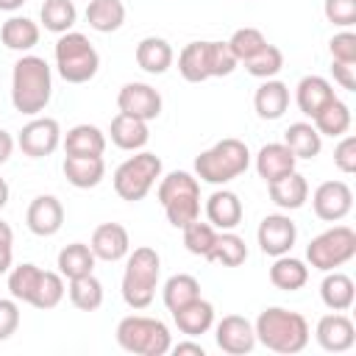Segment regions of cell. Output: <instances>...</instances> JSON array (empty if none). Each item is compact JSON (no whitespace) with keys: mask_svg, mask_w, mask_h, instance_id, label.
Returning a JSON list of instances; mask_svg holds the SVG:
<instances>
[{"mask_svg":"<svg viewBox=\"0 0 356 356\" xmlns=\"http://www.w3.org/2000/svg\"><path fill=\"white\" fill-rule=\"evenodd\" d=\"M334 97H337L334 86L323 75H303L298 81V86H295V103H298L300 114L309 117V120H314Z\"/></svg>","mask_w":356,"mask_h":356,"instance_id":"18","label":"cell"},{"mask_svg":"<svg viewBox=\"0 0 356 356\" xmlns=\"http://www.w3.org/2000/svg\"><path fill=\"white\" fill-rule=\"evenodd\" d=\"M250 167V150L242 139L225 136L195 159V175L206 184L225 186Z\"/></svg>","mask_w":356,"mask_h":356,"instance_id":"4","label":"cell"},{"mask_svg":"<svg viewBox=\"0 0 356 356\" xmlns=\"http://www.w3.org/2000/svg\"><path fill=\"white\" fill-rule=\"evenodd\" d=\"M328 50H331V61L356 64V33H353L350 28H342L339 33L331 36Z\"/></svg>","mask_w":356,"mask_h":356,"instance_id":"47","label":"cell"},{"mask_svg":"<svg viewBox=\"0 0 356 356\" xmlns=\"http://www.w3.org/2000/svg\"><path fill=\"white\" fill-rule=\"evenodd\" d=\"M181 231H184V248L192 256L206 259L209 250H211V245H214V239H217V228L211 222H200V217H197L189 225H184Z\"/></svg>","mask_w":356,"mask_h":356,"instance_id":"43","label":"cell"},{"mask_svg":"<svg viewBox=\"0 0 356 356\" xmlns=\"http://www.w3.org/2000/svg\"><path fill=\"white\" fill-rule=\"evenodd\" d=\"M175 356H184V353H192V356H206V348L200 345V342H192V337L189 339H184V342H178V345H172L170 348Z\"/></svg>","mask_w":356,"mask_h":356,"instance_id":"52","label":"cell"},{"mask_svg":"<svg viewBox=\"0 0 356 356\" xmlns=\"http://www.w3.org/2000/svg\"><path fill=\"white\" fill-rule=\"evenodd\" d=\"M206 58H209V78H225L239 67L228 42H206Z\"/></svg>","mask_w":356,"mask_h":356,"instance_id":"45","label":"cell"},{"mask_svg":"<svg viewBox=\"0 0 356 356\" xmlns=\"http://www.w3.org/2000/svg\"><path fill=\"white\" fill-rule=\"evenodd\" d=\"M139 70L150 72V75H164L170 67H172V44L164 39V36H145L139 44H136V53H134Z\"/></svg>","mask_w":356,"mask_h":356,"instance_id":"24","label":"cell"},{"mask_svg":"<svg viewBox=\"0 0 356 356\" xmlns=\"http://www.w3.org/2000/svg\"><path fill=\"white\" fill-rule=\"evenodd\" d=\"M334 167L345 175L356 172V136H350V134L339 136V142L334 147Z\"/></svg>","mask_w":356,"mask_h":356,"instance_id":"48","label":"cell"},{"mask_svg":"<svg viewBox=\"0 0 356 356\" xmlns=\"http://www.w3.org/2000/svg\"><path fill=\"white\" fill-rule=\"evenodd\" d=\"M195 298H200V281L195 275H189V273H175L161 286V300H164V306L170 312L186 306Z\"/></svg>","mask_w":356,"mask_h":356,"instance_id":"36","label":"cell"},{"mask_svg":"<svg viewBox=\"0 0 356 356\" xmlns=\"http://www.w3.org/2000/svg\"><path fill=\"white\" fill-rule=\"evenodd\" d=\"M64 178L75 189H92L103 181L106 175V161L103 156H64Z\"/></svg>","mask_w":356,"mask_h":356,"instance_id":"26","label":"cell"},{"mask_svg":"<svg viewBox=\"0 0 356 356\" xmlns=\"http://www.w3.org/2000/svg\"><path fill=\"white\" fill-rule=\"evenodd\" d=\"M353 256H356V231L350 225H334L317 234L306 245V261L320 273L337 270L348 264Z\"/></svg>","mask_w":356,"mask_h":356,"instance_id":"9","label":"cell"},{"mask_svg":"<svg viewBox=\"0 0 356 356\" xmlns=\"http://www.w3.org/2000/svg\"><path fill=\"white\" fill-rule=\"evenodd\" d=\"M58 145H61V125L53 117H39L36 114L17 134V147L28 159H47L58 150Z\"/></svg>","mask_w":356,"mask_h":356,"instance_id":"10","label":"cell"},{"mask_svg":"<svg viewBox=\"0 0 356 356\" xmlns=\"http://www.w3.org/2000/svg\"><path fill=\"white\" fill-rule=\"evenodd\" d=\"M53 97V72L42 56L22 53L11 70V106L19 114L36 117Z\"/></svg>","mask_w":356,"mask_h":356,"instance_id":"1","label":"cell"},{"mask_svg":"<svg viewBox=\"0 0 356 356\" xmlns=\"http://www.w3.org/2000/svg\"><path fill=\"white\" fill-rule=\"evenodd\" d=\"M39 278H42V267H36L33 261H22L17 267L11 264V270H8V292H11V298L31 306V300L36 295V286H39Z\"/></svg>","mask_w":356,"mask_h":356,"instance_id":"37","label":"cell"},{"mask_svg":"<svg viewBox=\"0 0 356 356\" xmlns=\"http://www.w3.org/2000/svg\"><path fill=\"white\" fill-rule=\"evenodd\" d=\"M331 72H334V81L348 89V92H356V64H345V61H331Z\"/></svg>","mask_w":356,"mask_h":356,"instance_id":"51","label":"cell"},{"mask_svg":"<svg viewBox=\"0 0 356 356\" xmlns=\"http://www.w3.org/2000/svg\"><path fill=\"white\" fill-rule=\"evenodd\" d=\"M323 14L337 28H353L356 25V0H325Z\"/></svg>","mask_w":356,"mask_h":356,"instance_id":"46","label":"cell"},{"mask_svg":"<svg viewBox=\"0 0 356 356\" xmlns=\"http://www.w3.org/2000/svg\"><path fill=\"white\" fill-rule=\"evenodd\" d=\"M86 22L97 33H114L125 22V3L122 0H89L83 11Z\"/></svg>","mask_w":356,"mask_h":356,"instance_id":"31","label":"cell"},{"mask_svg":"<svg viewBox=\"0 0 356 356\" xmlns=\"http://www.w3.org/2000/svg\"><path fill=\"white\" fill-rule=\"evenodd\" d=\"M39 19H42L44 31L61 36V33L72 31V25L78 19V8L72 0H44L39 8Z\"/></svg>","mask_w":356,"mask_h":356,"instance_id":"38","label":"cell"},{"mask_svg":"<svg viewBox=\"0 0 356 356\" xmlns=\"http://www.w3.org/2000/svg\"><path fill=\"white\" fill-rule=\"evenodd\" d=\"M89 248H92L95 259H100V261H120L131 250V236H128L125 225H120V222H103V225H97L92 231Z\"/></svg>","mask_w":356,"mask_h":356,"instance_id":"17","label":"cell"},{"mask_svg":"<svg viewBox=\"0 0 356 356\" xmlns=\"http://www.w3.org/2000/svg\"><path fill=\"white\" fill-rule=\"evenodd\" d=\"M25 225L36 236H56L64 225V206L56 195H36L25 211Z\"/></svg>","mask_w":356,"mask_h":356,"instance_id":"16","label":"cell"},{"mask_svg":"<svg viewBox=\"0 0 356 356\" xmlns=\"http://www.w3.org/2000/svg\"><path fill=\"white\" fill-rule=\"evenodd\" d=\"M161 159L150 150H136L134 156H128L117 170H114V192L128 200L136 203L142 197H147V192L156 186V181L161 178Z\"/></svg>","mask_w":356,"mask_h":356,"instance_id":"8","label":"cell"},{"mask_svg":"<svg viewBox=\"0 0 356 356\" xmlns=\"http://www.w3.org/2000/svg\"><path fill=\"white\" fill-rule=\"evenodd\" d=\"M156 197L167 214V222L175 228H184L200 217V184L186 170H172L159 178Z\"/></svg>","mask_w":356,"mask_h":356,"instance_id":"5","label":"cell"},{"mask_svg":"<svg viewBox=\"0 0 356 356\" xmlns=\"http://www.w3.org/2000/svg\"><path fill=\"white\" fill-rule=\"evenodd\" d=\"M172 320H175V325H178V331L184 337H192L195 339V337L211 331V325H214V306L206 298H195L186 306L175 309L172 312Z\"/></svg>","mask_w":356,"mask_h":356,"instance_id":"23","label":"cell"},{"mask_svg":"<svg viewBox=\"0 0 356 356\" xmlns=\"http://www.w3.org/2000/svg\"><path fill=\"white\" fill-rule=\"evenodd\" d=\"M253 108L261 120H278L289 108V86L278 78H267L259 83L253 95Z\"/></svg>","mask_w":356,"mask_h":356,"instance_id":"25","label":"cell"},{"mask_svg":"<svg viewBox=\"0 0 356 356\" xmlns=\"http://www.w3.org/2000/svg\"><path fill=\"white\" fill-rule=\"evenodd\" d=\"M159 278H161V256L156 253V248H134L125 256V273H122V300L139 312L147 309L156 298L159 289Z\"/></svg>","mask_w":356,"mask_h":356,"instance_id":"3","label":"cell"},{"mask_svg":"<svg viewBox=\"0 0 356 356\" xmlns=\"http://www.w3.org/2000/svg\"><path fill=\"white\" fill-rule=\"evenodd\" d=\"M312 125L317 128L320 136L339 139V136H345V134L350 131V106L342 103L339 97H334V100L312 120Z\"/></svg>","mask_w":356,"mask_h":356,"instance_id":"35","label":"cell"},{"mask_svg":"<svg viewBox=\"0 0 356 356\" xmlns=\"http://www.w3.org/2000/svg\"><path fill=\"white\" fill-rule=\"evenodd\" d=\"M267 192H270V200L278 209L295 211V209H300L309 200V181H306V175H300L298 170H292V172L270 181L267 184Z\"/></svg>","mask_w":356,"mask_h":356,"instance_id":"20","label":"cell"},{"mask_svg":"<svg viewBox=\"0 0 356 356\" xmlns=\"http://www.w3.org/2000/svg\"><path fill=\"white\" fill-rule=\"evenodd\" d=\"M25 6V0H0V11H17V8H22Z\"/></svg>","mask_w":356,"mask_h":356,"instance_id":"54","label":"cell"},{"mask_svg":"<svg viewBox=\"0 0 356 356\" xmlns=\"http://www.w3.org/2000/svg\"><path fill=\"white\" fill-rule=\"evenodd\" d=\"M161 106H164V100H161L159 89H153L150 83H142V81H131L117 92V108L122 114L139 117L145 122H153L161 114Z\"/></svg>","mask_w":356,"mask_h":356,"instance_id":"14","label":"cell"},{"mask_svg":"<svg viewBox=\"0 0 356 356\" xmlns=\"http://www.w3.org/2000/svg\"><path fill=\"white\" fill-rule=\"evenodd\" d=\"M214 328V342L222 353L228 356H245L256 348V331L253 323L242 314H225L220 323L211 325Z\"/></svg>","mask_w":356,"mask_h":356,"instance_id":"13","label":"cell"},{"mask_svg":"<svg viewBox=\"0 0 356 356\" xmlns=\"http://www.w3.org/2000/svg\"><path fill=\"white\" fill-rule=\"evenodd\" d=\"M117 345L134 356H164L172 348V334L159 317L128 314L117 323Z\"/></svg>","mask_w":356,"mask_h":356,"instance_id":"6","label":"cell"},{"mask_svg":"<svg viewBox=\"0 0 356 356\" xmlns=\"http://www.w3.org/2000/svg\"><path fill=\"white\" fill-rule=\"evenodd\" d=\"M242 200L236 192L231 189H214L209 197H206V217L209 222L217 228V231H234L239 222H242Z\"/></svg>","mask_w":356,"mask_h":356,"instance_id":"19","label":"cell"},{"mask_svg":"<svg viewBox=\"0 0 356 356\" xmlns=\"http://www.w3.org/2000/svg\"><path fill=\"white\" fill-rule=\"evenodd\" d=\"M298 239V225L292 222L289 214H267L261 217L259 228H256V242L261 248L264 256H284L292 250Z\"/></svg>","mask_w":356,"mask_h":356,"instance_id":"12","label":"cell"},{"mask_svg":"<svg viewBox=\"0 0 356 356\" xmlns=\"http://www.w3.org/2000/svg\"><path fill=\"white\" fill-rule=\"evenodd\" d=\"M8 195H11V189H8V184H6V178H0V209L8 203Z\"/></svg>","mask_w":356,"mask_h":356,"instance_id":"55","label":"cell"},{"mask_svg":"<svg viewBox=\"0 0 356 356\" xmlns=\"http://www.w3.org/2000/svg\"><path fill=\"white\" fill-rule=\"evenodd\" d=\"M178 72L189 83L209 81V58H206V42H189L178 53Z\"/></svg>","mask_w":356,"mask_h":356,"instance_id":"40","label":"cell"},{"mask_svg":"<svg viewBox=\"0 0 356 356\" xmlns=\"http://www.w3.org/2000/svg\"><path fill=\"white\" fill-rule=\"evenodd\" d=\"M253 331H256V342H261L267 350L284 353V356L300 353L309 345V337H312L309 320L300 312H292V309H284V306L261 309L256 323H253Z\"/></svg>","mask_w":356,"mask_h":356,"instance_id":"2","label":"cell"},{"mask_svg":"<svg viewBox=\"0 0 356 356\" xmlns=\"http://www.w3.org/2000/svg\"><path fill=\"white\" fill-rule=\"evenodd\" d=\"M284 145L292 150V156L300 159H317L323 150V136L312 122H292L284 131Z\"/></svg>","mask_w":356,"mask_h":356,"instance_id":"33","label":"cell"},{"mask_svg":"<svg viewBox=\"0 0 356 356\" xmlns=\"http://www.w3.org/2000/svg\"><path fill=\"white\" fill-rule=\"evenodd\" d=\"M11 261H14V231L8 222L0 220V275L11 270Z\"/></svg>","mask_w":356,"mask_h":356,"instance_id":"50","label":"cell"},{"mask_svg":"<svg viewBox=\"0 0 356 356\" xmlns=\"http://www.w3.org/2000/svg\"><path fill=\"white\" fill-rule=\"evenodd\" d=\"M320 300L331 312H348L353 306V300H356L353 278L339 273V270H328L323 284H320Z\"/></svg>","mask_w":356,"mask_h":356,"instance_id":"28","label":"cell"},{"mask_svg":"<svg viewBox=\"0 0 356 356\" xmlns=\"http://www.w3.org/2000/svg\"><path fill=\"white\" fill-rule=\"evenodd\" d=\"M61 145H64V153L67 156H103V150H106V134L97 125L81 122V125H72L61 136Z\"/></svg>","mask_w":356,"mask_h":356,"instance_id":"27","label":"cell"},{"mask_svg":"<svg viewBox=\"0 0 356 356\" xmlns=\"http://www.w3.org/2000/svg\"><path fill=\"white\" fill-rule=\"evenodd\" d=\"M67 295V286H64V275L61 273H53V270H42V278H39V286H36V295L31 300L33 309H56Z\"/></svg>","mask_w":356,"mask_h":356,"instance_id":"41","label":"cell"},{"mask_svg":"<svg viewBox=\"0 0 356 356\" xmlns=\"http://www.w3.org/2000/svg\"><path fill=\"white\" fill-rule=\"evenodd\" d=\"M95 261L97 259H95V253H92V248L86 242H70V245H64L58 250L56 267H58V273L67 281H72V278H81V275L95 273Z\"/></svg>","mask_w":356,"mask_h":356,"instance_id":"32","label":"cell"},{"mask_svg":"<svg viewBox=\"0 0 356 356\" xmlns=\"http://www.w3.org/2000/svg\"><path fill=\"white\" fill-rule=\"evenodd\" d=\"M206 261H214V264H222V267H239L248 261V245L239 234L234 231H220Z\"/></svg>","mask_w":356,"mask_h":356,"instance_id":"34","label":"cell"},{"mask_svg":"<svg viewBox=\"0 0 356 356\" xmlns=\"http://www.w3.org/2000/svg\"><path fill=\"white\" fill-rule=\"evenodd\" d=\"M39 25L31 19V17H8L0 28V42L8 47V50H17V53H28L39 44Z\"/></svg>","mask_w":356,"mask_h":356,"instance_id":"30","label":"cell"},{"mask_svg":"<svg viewBox=\"0 0 356 356\" xmlns=\"http://www.w3.org/2000/svg\"><path fill=\"white\" fill-rule=\"evenodd\" d=\"M67 295H70V303L81 312H97L103 306V284L95 278V273L72 278L67 286Z\"/></svg>","mask_w":356,"mask_h":356,"instance_id":"39","label":"cell"},{"mask_svg":"<svg viewBox=\"0 0 356 356\" xmlns=\"http://www.w3.org/2000/svg\"><path fill=\"white\" fill-rule=\"evenodd\" d=\"M295 164H298V159L292 156V150L284 142H267L256 153V172H259V178H264V184L292 172Z\"/></svg>","mask_w":356,"mask_h":356,"instance_id":"21","label":"cell"},{"mask_svg":"<svg viewBox=\"0 0 356 356\" xmlns=\"http://www.w3.org/2000/svg\"><path fill=\"white\" fill-rule=\"evenodd\" d=\"M314 339L323 350L328 353H345L353 348L356 342V325L348 314L342 312H331V314H323L317 320V328H314Z\"/></svg>","mask_w":356,"mask_h":356,"instance_id":"15","label":"cell"},{"mask_svg":"<svg viewBox=\"0 0 356 356\" xmlns=\"http://www.w3.org/2000/svg\"><path fill=\"white\" fill-rule=\"evenodd\" d=\"M245 70L253 75V78H259V81H267V78H275L281 70H284V53L275 47V44H264L253 58H248L245 61Z\"/></svg>","mask_w":356,"mask_h":356,"instance_id":"42","label":"cell"},{"mask_svg":"<svg viewBox=\"0 0 356 356\" xmlns=\"http://www.w3.org/2000/svg\"><path fill=\"white\" fill-rule=\"evenodd\" d=\"M19 328V300L0 298V342L11 339Z\"/></svg>","mask_w":356,"mask_h":356,"instance_id":"49","label":"cell"},{"mask_svg":"<svg viewBox=\"0 0 356 356\" xmlns=\"http://www.w3.org/2000/svg\"><path fill=\"white\" fill-rule=\"evenodd\" d=\"M14 145H17V142H14V136H11L8 131H3V128H0V167H3V164L11 159Z\"/></svg>","mask_w":356,"mask_h":356,"instance_id":"53","label":"cell"},{"mask_svg":"<svg viewBox=\"0 0 356 356\" xmlns=\"http://www.w3.org/2000/svg\"><path fill=\"white\" fill-rule=\"evenodd\" d=\"M312 209L325 222H339L353 209V189L345 181H323L312 192Z\"/></svg>","mask_w":356,"mask_h":356,"instance_id":"11","label":"cell"},{"mask_svg":"<svg viewBox=\"0 0 356 356\" xmlns=\"http://www.w3.org/2000/svg\"><path fill=\"white\" fill-rule=\"evenodd\" d=\"M56 70L67 83H86L100 70V53L89 42V36L78 31H67L56 42Z\"/></svg>","mask_w":356,"mask_h":356,"instance_id":"7","label":"cell"},{"mask_svg":"<svg viewBox=\"0 0 356 356\" xmlns=\"http://www.w3.org/2000/svg\"><path fill=\"white\" fill-rule=\"evenodd\" d=\"M108 136H111V142H114L120 150H131V153H136V150H142V147L147 145V139H150V128H147L145 120L117 111V117H114L111 125H108Z\"/></svg>","mask_w":356,"mask_h":356,"instance_id":"22","label":"cell"},{"mask_svg":"<svg viewBox=\"0 0 356 356\" xmlns=\"http://www.w3.org/2000/svg\"><path fill=\"white\" fill-rule=\"evenodd\" d=\"M309 281V267L303 259H295L289 253L284 256H275L273 259V267H270V284L275 289H284V292H298L303 289Z\"/></svg>","mask_w":356,"mask_h":356,"instance_id":"29","label":"cell"},{"mask_svg":"<svg viewBox=\"0 0 356 356\" xmlns=\"http://www.w3.org/2000/svg\"><path fill=\"white\" fill-rule=\"evenodd\" d=\"M264 44H267L264 33H261L259 28H250V25L236 28V31L231 33V39H228V47H231V53L236 56L239 64H245L248 58H253Z\"/></svg>","mask_w":356,"mask_h":356,"instance_id":"44","label":"cell"}]
</instances>
